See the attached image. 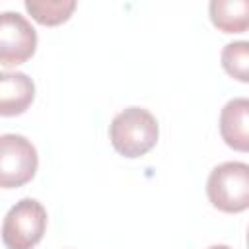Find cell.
<instances>
[{
  "label": "cell",
  "instance_id": "obj_1",
  "mask_svg": "<svg viewBox=\"0 0 249 249\" xmlns=\"http://www.w3.org/2000/svg\"><path fill=\"white\" fill-rule=\"evenodd\" d=\"M160 136L156 117L144 107H126L109 124V140L124 158H140L148 154Z\"/></svg>",
  "mask_w": 249,
  "mask_h": 249
},
{
  "label": "cell",
  "instance_id": "obj_2",
  "mask_svg": "<svg viewBox=\"0 0 249 249\" xmlns=\"http://www.w3.org/2000/svg\"><path fill=\"white\" fill-rule=\"evenodd\" d=\"M206 195L222 212H243L249 208V165L245 161H224L216 165L206 181Z\"/></svg>",
  "mask_w": 249,
  "mask_h": 249
},
{
  "label": "cell",
  "instance_id": "obj_3",
  "mask_svg": "<svg viewBox=\"0 0 249 249\" xmlns=\"http://www.w3.org/2000/svg\"><path fill=\"white\" fill-rule=\"evenodd\" d=\"M47 210L35 198L18 200L2 222V241L8 249H33L45 235Z\"/></svg>",
  "mask_w": 249,
  "mask_h": 249
},
{
  "label": "cell",
  "instance_id": "obj_4",
  "mask_svg": "<svg viewBox=\"0 0 249 249\" xmlns=\"http://www.w3.org/2000/svg\"><path fill=\"white\" fill-rule=\"evenodd\" d=\"M39 165L35 146L21 134H0V187L16 189L35 177Z\"/></svg>",
  "mask_w": 249,
  "mask_h": 249
},
{
  "label": "cell",
  "instance_id": "obj_5",
  "mask_svg": "<svg viewBox=\"0 0 249 249\" xmlns=\"http://www.w3.org/2000/svg\"><path fill=\"white\" fill-rule=\"evenodd\" d=\"M37 49V31L18 12L0 14V64L18 66L33 56Z\"/></svg>",
  "mask_w": 249,
  "mask_h": 249
},
{
  "label": "cell",
  "instance_id": "obj_6",
  "mask_svg": "<svg viewBox=\"0 0 249 249\" xmlns=\"http://www.w3.org/2000/svg\"><path fill=\"white\" fill-rule=\"evenodd\" d=\"M35 99V84L23 72H0V117H16Z\"/></svg>",
  "mask_w": 249,
  "mask_h": 249
},
{
  "label": "cell",
  "instance_id": "obj_7",
  "mask_svg": "<svg viewBox=\"0 0 249 249\" xmlns=\"http://www.w3.org/2000/svg\"><path fill=\"white\" fill-rule=\"evenodd\" d=\"M220 134L224 142L237 150H249V99H230L220 113Z\"/></svg>",
  "mask_w": 249,
  "mask_h": 249
},
{
  "label": "cell",
  "instance_id": "obj_8",
  "mask_svg": "<svg viewBox=\"0 0 249 249\" xmlns=\"http://www.w3.org/2000/svg\"><path fill=\"white\" fill-rule=\"evenodd\" d=\"M210 19L224 33H243L249 27L247 0H212Z\"/></svg>",
  "mask_w": 249,
  "mask_h": 249
},
{
  "label": "cell",
  "instance_id": "obj_9",
  "mask_svg": "<svg viewBox=\"0 0 249 249\" xmlns=\"http://www.w3.org/2000/svg\"><path fill=\"white\" fill-rule=\"evenodd\" d=\"M74 8V0H25V10L41 25H58L66 21Z\"/></svg>",
  "mask_w": 249,
  "mask_h": 249
},
{
  "label": "cell",
  "instance_id": "obj_10",
  "mask_svg": "<svg viewBox=\"0 0 249 249\" xmlns=\"http://www.w3.org/2000/svg\"><path fill=\"white\" fill-rule=\"evenodd\" d=\"M222 66L231 78L243 84L249 82V43L247 41L228 43L222 49Z\"/></svg>",
  "mask_w": 249,
  "mask_h": 249
},
{
  "label": "cell",
  "instance_id": "obj_11",
  "mask_svg": "<svg viewBox=\"0 0 249 249\" xmlns=\"http://www.w3.org/2000/svg\"><path fill=\"white\" fill-rule=\"evenodd\" d=\"M208 249H231V247H228V245H210Z\"/></svg>",
  "mask_w": 249,
  "mask_h": 249
}]
</instances>
